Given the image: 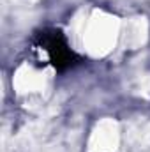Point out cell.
Instances as JSON below:
<instances>
[{"label":"cell","mask_w":150,"mask_h":152,"mask_svg":"<svg viewBox=\"0 0 150 152\" xmlns=\"http://www.w3.org/2000/svg\"><path fill=\"white\" fill-rule=\"evenodd\" d=\"M32 51L39 62L55 69H66L73 66L76 53L71 50L67 37L57 28L41 30L32 44Z\"/></svg>","instance_id":"6da1fadb"}]
</instances>
